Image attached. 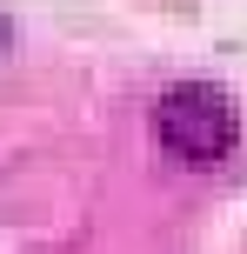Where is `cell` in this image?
Wrapping results in <instances>:
<instances>
[{
  "label": "cell",
  "mask_w": 247,
  "mask_h": 254,
  "mask_svg": "<svg viewBox=\"0 0 247 254\" xmlns=\"http://www.w3.org/2000/svg\"><path fill=\"white\" fill-rule=\"evenodd\" d=\"M0 34H7V20H0Z\"/></svg>",
  "instance_id": "7a4b0ae2"
},
{
  "label": "cell",
  "mask_w": 247,
  "mask_h": 254,
  "mask_svg": "<svg viewBox=\"0 0 247 254\" xmlns=\"http://www.w3.org/2000/svg\"><path fill=\"white\" fill-rule=\"evenodd\" d=\"M154 134H160V147L181 154V161H221V154L234 147V101H227L214 80H181V87L160 94Z\"/></svg>",
  "instance_id": "6da1fadb"
}]
</instances>
